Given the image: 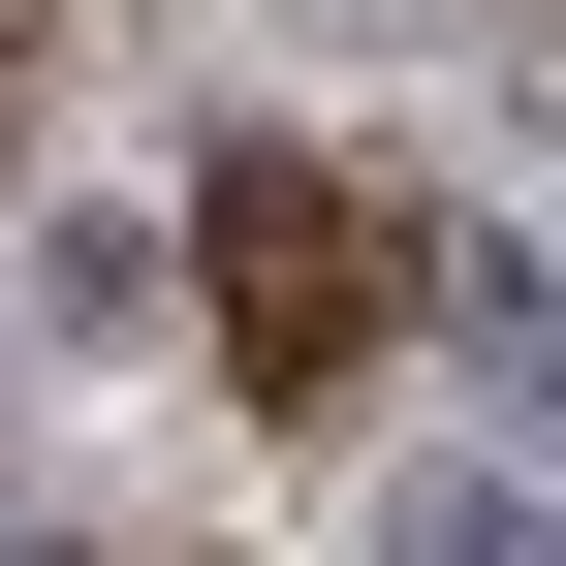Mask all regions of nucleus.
Masks as SVG:
<instances>
[{"label":"nucleus","instance_id":"2","mask_svg":"<svg viewBox=\"0 0 566 566\" xmlns=\"http://www.w3.org/2000/svg\"><path fill=\"white\" fill-rule=\"evenodd\" d=\"M378 566H535V472H504V441H472V472H409V504H378Z\"/></svg>","mask_w":566,"mask_h":566},{"label":"nucleus","instance_id":"1","mask_svg":"<svg viewBox=\"0 0 566 566\" xmlns=\"http://www.w3.org/2000/svg\"><path fill=\"white\" fill-rule=\"evenodd\" d=\"M189 283H221V346H252V409H346L378 378V189L346 158H283V126H221V158H189Z\"/></svg>","mask_w":566,"mask_h":566}]
</instances>
